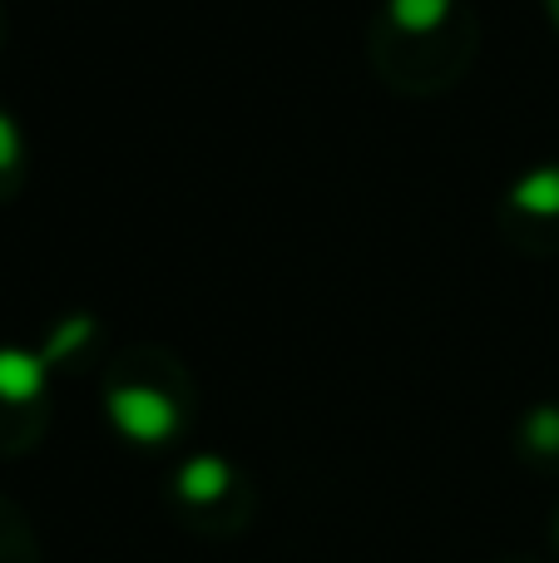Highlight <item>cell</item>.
Wrapping results in <instances>:
<instances>
[{"label":"cell","mask_w":559,"mask_h":563,"mask_svg":"<svg viewBox=\"0 0 559 563\" xmlns=\"http://www.w3.org/2000/svg\"><path fill=\"white\" fill-rule=\"evenodd\" d=\"M40 386H45V361L15 346L0 351V400H30L40 396Z\"/></svg>","instance_id":"cell-2"},{"label":"cell","mask_w":559,"mask_h":563,"mask_svg":"<svg viewBox=\"0 0 559 563\" xmlns=\"http://www.w3.org/2000/svg\"><path fill=\"white\" fill-rule=\"evenodd\" d=\"M178 489H184V499L208 505V499H218L228 489V465H223V460H213V455L188 460L184 475H178Z\"/></svg>","instance_id":"cell-3"},{"label":"cell","mask_w":559,"mask_h":563,"mask_svg":"<svg viewBox=\"0 0 559 563\" xmlns=\"http://www.w3.org/2000/svg\"><path fill=\"white\" fill-rule=\"evenodd\" d=\"M530 445L535 450H559V410H540L530 420Z\"/></svg>","instance_id":"cell-6"},{"label":"cell","mask_w":559,"mask_h":563,"mask_svg":"<svg viewBox=\"0 0 559 563\" xmlns=\"http://www.w3.org/2000/svg\"><path fill=\"white\" fill-rule=\"evenodd\" d=\"M15 158H20V134H15V124L0 114V168H10Z\"/></svg>","instance_id":"cell-8"},{"label":"cell","mask_w":559,"mask_h":563,"mask_svg":"<svg viewBox=\"0 0 559 563\" xmlns=\"http://www.w3.org/2000/svg\"><path fill=\"white\" fill-rule=\"evenodd\" d=\"M109 416H114V426L124 430L129 440H139V445H158V440H168L178 430L174 400L149 386H119L114 396H109Z\"/></svg>","instance_id":"cell-1"},{"label":"cell","mask_w":559,"mask_h":563,"mask_svg":"<svg viewBox=\"0 0 559 563\" xmlns=\"http://www.w3.org/2000/svg\"><path fill=\"white\" fill-rule=\"evenodd\" d=\"M515 208L540 213V218L559 213V168H540V174L520 178V184H515Z\"/></svg>","instance_id":"cell-4"},{"label":"cell","mask_w":559,"mask_h":563,"mask_svg":"<svg viewBox=\"0 0 559 563\" xmlns=\"http://www.w3.org/2000/svg\"><path fill=\"white\" fill-rule=\"evenodd\" d=\"M446 10H451V0H392L396 25L406 30H436L446 20Z\"/></svg>","instance_id":"cell-5"},{"label":"cell","mask_w":559,"mask_h":563,"mask_svg":"<svg viewBox=\"0 0 559 563\" xmlns=\"http://www.w3.org/2000/svg\"><path fill=\"white\" fill-rule=\"evenodd\" d=\"M85 336H89V321H85V317H79V321H65V327H59V336L50 341V356H69V351H75Z\"/></svg>","instance_id":"cell-7"}]
</instances>
